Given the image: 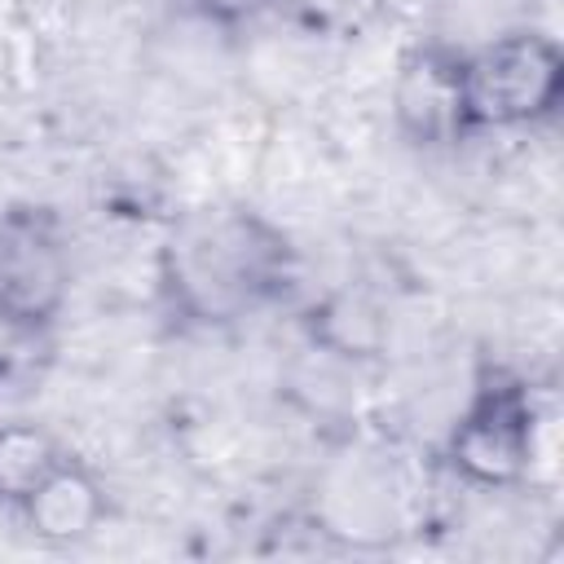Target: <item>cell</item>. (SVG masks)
I'll return each mask as SVG.
<instances>
[{
    "label": "cell",
    "instance_id": "6da1fadb",
    "mask_svg": "<svg viewBox=\"0 0 564 564\" xmlns=\"http://www.w3.org/2000/svg\"><path fill=\"white\" fill-rule=\"evenodd\" d=\"M286 264V238L238 203H207L185 212L159 251L167 304L198 326H229L256 313L282 291Z\"/></svg>",
    "mask_w": 564,
    "mask_h": 564
},
{
    "label": "cell",
    "instance_id": "7a4b0ae2",
    "mask_svg": "<svg viewBox=\"0 0 564 564\" xmlns=\"http://www.w3.org/2000/svg\"><path fill=\"white\" fill-rule=\"evenodd\" d=\"M564 93V57L546 31H502L463 53L467 128H529L555 115Z\"/></svg>",
    "mask_w": 564,
    "mask_h": 564
},
{
    "label": "cell",
    "instance_id": "3957f363",
    "mask_svg": "<svg viewBox=\"0 0 564 564\" xmlns=\"http://www.w3.org/2000/svg\"><path fill=\"white\" fill-rule=\"evenodd\" d=\"M458 480L476 489H511L533 467V405L516 383H489L471 397L445 441Z\"/></svg>",
    "mask_w": 564,
    "mask_h": 564
},
{
    "label": "cell",
    "instance_id": "277c9868",
    "mask_svg": "<svg viewBox=\"0 0 564 564\" xmlns=\"http://www.w3.org/2000/svg\"><path fill=\"white\" fill-rule=\"evenodd\" d=\"M70 295V256L57 225L40 212L0 216V322L44 330Z\"/></svg>",
    "mask_w": 564,
    "mask_h": 564
},
{
    "label": "cell",
    "instance_id": "5b68a950",
    "mask_svg": "<svg viewBox=\"0 0 564 564\" xmlns=\"http://www.w3.org/2000/svg\"><path fill=\"white\" fill-rule=\"evenodd\" d=\"M392 115L401 137L414 145H449L471 132L463 101V53L436 44L410 48L392 79Z\"/></svg>",
    "mask_w": 564,
    "mask_h": 564
},
{
    "label": "cell",
    "instance_id": "8992f818",
    "mask_svg": "<svg viewBox=\"0 0 564 564\" xmlns=\"http://www.w3.org/2000/svg\"><path fill=\"white\" fill-rule=\"evenodd\" d=\"M106 485L70 454L18 507L22 529L44 546H79L106 524Z\"/></svg>",
    "mask_w": 564,
    "mask_h": 564
},
{
    "label": "cell",
    "instance_id": "52a82bcc",
    "mask_svg": "<svg viewBox=\"0 0 564 564\" xmlns=\"http://www.w3.org/2000/svg\"><path fill=\"white\" fill-rule=\"evenodd\" d=\"M66 458L62 441L31 423V419H9L0 423V507L18 511L26 494Z\"/></svg>",
    "mask_w": 564,
    "mask_h": 564
},
{
    "label": "cell",
    "instance_id": "ba28073f",
    "mask_svg": "<svg viewBox=\"0 0 564 564\" xmlns=\"http://www.w3.org/2000/svg\"><path fill=\"white\" fill-rule=\"evenodd\" d=\"M269 0H198V9L207 18H220V22H238V18H251L260 13Z\"/></svg>",
    "mask_w": 564,
    "mask_h": 564
}]
</instances>
